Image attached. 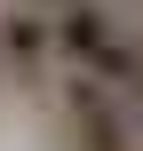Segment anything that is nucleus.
<instances>
[{
    "label": "nucleus",
    "mask_w": 143,
    "mask_h": 151,
    "mask_svg": "<svg viewBox=\"0 0 143 151\" xmlns=\"http://www.w3.org/2000/svg\"><path fill=\"white\" fill-rule=\"evenodd\" d=\"M0 64L16 80H40L56 64V0H16L0 8Z\"/></svg>",
    "instance_id": "2"
},
{
    "label": "nucleus",
    "mask_w": 143,
    "mask_h": 151,
    "mask_svg": "<svg viewBox=\"0 0 143 151\" xmlns=\"http://www.w3.org/2000/svg\"><path fill=\"white\" fill-rule=\"evenodd\" d=\"M56 56L72 72H96L111 88L135 80V24H119L103 0H56Z\"/></svg>",
    "instance_id": "1"
}]
</instances>
